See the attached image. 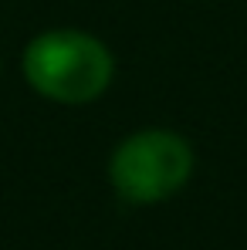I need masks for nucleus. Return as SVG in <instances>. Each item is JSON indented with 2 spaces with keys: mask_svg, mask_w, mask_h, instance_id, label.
Instances as JSON below:
<instances>
[{
  "mask_svg": "<svg viewBox=\"0 0 247 250\" xmlns=\"http://www.w3.org/2000/svg\"><path fill=\"white\" fill-rule=\"evenodd\" d=\"M21 68L38 95L58 105H85L105 95V88L112 84L115 58L95 34L58 27L41 31L24 47Z\"/></svg>",
  "mask_w": 247,
  "mask_h": 250,
  "instance_id": "f257e3e1",
  "label": "nucleus"
},
{
  "mask_svg": "<svg viewBox=\"0 0 247 250\" xmlns=\"http://www.w3.org/2000/svg\"><path fill=\"white\" fill-rule=\"evenodd\" d=\"M193 149L180 132L142 128L125 135L109 159V179L125 203H159L193 176Z\"/></svg>",
  "mask_w": 247,
  "mask_h": 250,
  "instance_id": "f03ea898",
  "label": "nucleus"
}]
</instances>
